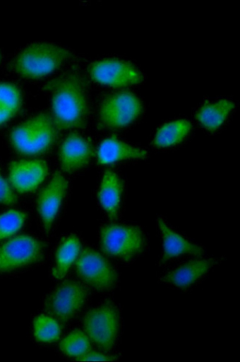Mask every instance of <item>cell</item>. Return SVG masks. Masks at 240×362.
Instances as JSON below:
<instances>
[{"instance_id":"cell-10","label":"cell","mask_w":240,"mask_h":362,"mask_svg":"<svg viewBox=\"0 0 240 362\" xmlns=\"http://www.w3.org/2000/svg\"><path fill=\"white\" fill-rule=\"evenodd\" d=\"M89 74L95 82L112 87H123L140 83L143 74L131 63L107 59L92 63Z\"/></svg>"},{"instance_id":"cell-25","label":"cell","mask_w":240,"mask_h":362,"mask_svg":"<svg viewBox=\"0 0 240 362\" xmlns=\"http://www.w3.org/2000/svg\"><path fill=\"white\" fill-rule=\"evenodd\" d=\"M17 201V197L13 192L8 182L2 176L1 171H0V204L12 206Z\"/></svg>"},{"instance_id":"cell-23","label":"cell","mask_w":240,"mask_h":362,"mask_svg":"<svg viewBox=\"0 0 240 362\" xmlns=\"http://www.w3.org/2000/svg\"><path fill=\"white\" fill-rule=\"evenodd\" d=\"M35 337L37 341L43 343H51L59 339L61 328L53 318L40 315L34 322Z\"/></svg>"},{"instance_id":"cell-7","label":"cell","mask_w":240,"mask_h":362,"mask_svg":"<svg viewBox=\"0 0 240 362\" xmlns=\"http://www.w3.org/2000/svg\"><path fill=\"white\" fill-rule=\"evenodd\" d=\"M89 295L81 282L69 281L58 286L47 296L46 310L61 322H68L85 305Z\"/></svg>"},{"instance_id":"cell-15","label":"cell","mask_w":240,"mask_h":362,"mask_svg":"<svg viewBox=\"0 0 240 362\" xmlns=\"http://www.w3.org/2000/svg\"><path fill=\"white\" fill-rule=\"evenodd\" d=\"M158 225L161 229L164 255L162 262L181 255H194L201 257L205 251L199 246L188 242L177 233L171 230L162 219L158 220Z\"/></svg>"},{"instance_id":"cell-22","label":"cell","mask_w":240,"mask_h":362,"mask_svg":"<svg viewBox=\"0 0 240 362\" xmlns=\"http://www.w3.org/2000/svg\"><path fill=\"white\" fill-rule=\"evenodd\" d=\"M61 351L71 357H79L91 351L89 337L81 330H74L60 343Z\"/></svg>"},{"instance_id":"cell-26","label":"cell","mask_w":240,"mask_h":362,"mask_svg":"<svg viewBox=\"0 0 240 362\" xmlns=\"http://www.w3.org/2000/svg\"><path fill=\"white\" fill-rule=\"evenodd\" d=\"M116 359L117 358L115 356H105L104 354L91 351L82 356L76 358L77 361H115Z\"/></svg>"},{"instance_id":"cell-8","label":"cell","mask_w":240,"mask_h":362,"mask_svg":"<svg viewBox=\"0 0 240 362\" xmlns=\"http://www.w3.org/2000/svg\"><path fill=\"white\" fill-rule=\"evenodd\" d=\"M78 276L90 286L106 291L115 287L118 275L114 267L97 251L85 248L76 259Z\"/></svg>"},{"instance_id":"cell-20","label":"cell","mask_w":240,"mask_h":362,"mask_svg":"<svg viewBox=\"0 0 240 362\" xmlns=\"http://www.w3.org/2000/svg\"><path fill=\"white\" fill-rule=\"evenodd\" d=\"M191 124L186 120H177L162 126L157 132L153 145L157 148H167L178 145L187 136Z\"/></svg>"},{"instance_id":"cell-4","label":"cell","mask_w":240,"mask_h":362,"mask_svg":"<svg viewBox=\"0 0 240 362\" xmlns=\"http://www.w3.org/2000/svg\"><path fill=\"white\" fill-rule=\"evenodd\" d=\"M145 246V238L138 227L109 225L101 230V247L107 256L131 261L140 255Z\"/></svg>"},{"instance_id":"cell-24","label":"cell","mask_w":240,"mask_h":362,"mask_svg":"<svg viewBox=\"0 0 240 362\" xmlns=\"http://www.w3.org/2000/svg\"><path fill=\"white\" fill-rule=\"evenodd\" d=\"M26 214L20 211L12 210L0 215V240L10 238L23 226Z\"/></svg>"},{"instance_id":"cell-5","label":"cell","mask_w":240,"mask_h":362,"mask_svg":"<svg viewBox=\"0 0 240 362\" xmlns=\"http://www.w3.org/2000/svg\"><path fill=\"white\" fill-rule=\"evenodd\" d=\"M119 325V312L116 305L111 303L90 310L84 319V327L88 337L104 351L114 349Z\"/></svg>"},{"instance_id":"cell-14","label":"cell","mask_w":240,"mask_h":362,"mask_svg":"<svg viewBox=\"0 0 240 362\" xmlns=\"http://www.w3.org/2000/svg\"><path fill=\"white\" fill-rule=\"evenodd\" d=\"M217 262L215 259L191 261L160 279L159 281L165 284L185 289L193 285L196 281L209 272Z\"/></svg>"},{"instance_id":"cell-18","label":"cell","mask_w":240,"mask_h":362,"mask_svg":"<svg viewBox=\"0 0 240 362\" xmlns=\"http://www.w3.org/2000/svg\"><path fill=\"white\" fill-rule=\"evenodd\" d=\"M234 107V103L227 100L206 103L199 110L197 119L204 128L215 132L225 122Z\"/></svg>"},{"instance_id":"cell-1","label":"cell","mask_w":240,"mask_h":362,"mask_svg":"<svg viewBox=\"0 0 240 362\" xmlns=\"http://www.w3.org/2000/svg\"><path fill=\"white\" fill-rule=\"evenodd\" d=\"M83 76L76 70L64 76L55 86L52 107L57 128L83 129L89 115V103Z\"/></svg>"},{"instance_id":"cell-3","label":"cell","mask_w":240,"mask_h":362,"mask_svg":"<svg viewBox=\"0 0 240 362\" xmlns=\"http://www.w3.org/2000/svg\"><path fill=\"white\" fill-rule=\"evenodd\" d=\"M58 128L50 115L40 114L15 127L11 133V141L21 154L39 155L49 151L58 134Z\"/></svg>"},{"instance_id":"cell-17","label":"cell","mask_w":240,"mask_h":362,"mask_svg":"<svg viewBox=\"0 0 240 362\" xmlns=\"http://www.w3.org/2000/svg\"><path fill=\"white\" fill-rule=\"evenodd\" d=\"M123 188V182L114 172L105 173L99 192V199L112 221L118 218Z\"/></svg>"},{"instance_id":"cell-2","label":"cell","mask_w":240,"mask_h":362,"mask_svg":"<svg viewBox=\"0 0 240 362\" xmlns=\"http://www.w3.org/2000/svg\"><path fill=\"white\" fill-rule=\"evenodd\" d=\"M71 57L63 47L50 42H37L23 49L12 62L13 69L28 78H40L56 71Z\"/></svg>"},{"instance_id":"cell-12","label":"cell","mask_w":240,"mask_h":362,"mask_svg":"<svg viewBox=\"0 0 240 362\" xmlns=\"http://www.w3.org/2000/svg\"><path fill=\"white\" fill-rule=\"evenodd\" d=\"M47 173L48 168L44 161H15L9 168V181L19 193H30L37 190L44 182Z\"/></svg>"},{"instance_id":"cell-13","label":"cell","mask_w":240,"mask_h":362,"mask_svg":"<svg viewBox=\"0 0 240 362\" xmlns=\"http://www.w3.org/2000/svg\"><path fill=\"white\" fill-rule=\"evenodd\" d=\"M93 154V146L90 141L78 134H71L61 146V167L67 173L81 169L90 163Z\"/></svg>"},{"instance_id":"cell-21","label":"cell","mask_w":240,"mask_h":362,"mask_svg":"<svg viewBox=\"0 0 240 362\" xmlns=\"http://www.w3.org/2000/svg\"><path fill=\"white\" fill-rule=\"evenodd\" d=\"M22 102L21 91L18 86L8 83H0V125L19 112Z\"/></svg>"},{"instance_id":"cell-9","label":"cell","mask_w":240,"mask_h":362,"mask_svg":"<svg viewBox=\"0 0 240 362\" xmlns=\"http://www.w3.org/2000/svg\"><path fill=\"white\" fill-rule=\"evenodd\" d=\"M43 257V245L30 235H23L0 246V273L21 269Z\"/></svg>"},{"instance_id":"cell-6","label":"cell","mask_w":240,"mask_h":362,"mask_svg":"<svg viewBox=\"0 0 240 362\" xmlns=\"http://www.w3.org/2000/svg\"><path fill=\"white\" fill-rule=\"evenodd\" d=\"M142 112V103L134 93L118 92L107 97L102 103L100 123L107 129H121L134 122Z\"/></svg>"},{"instance_id":"cell-11","label":"cell","mask_w":240,"mask_h":362,"mask_svg":"<svg viewBox=\"0 0 240 362\" xmlns=\"http://www.w3.org/2000/svg\"><path fill=\"white\" fill-rule=\"evenodd\" d=\"M68 182L60 173H56L52 180L40 193L37 208L44 230L49 233L65 197Z\"/></svg>"},{"instance_id":"cell-19","label":"cell","mask_w":240,"mask_h":362,"mask_svg":"<svg viewBox=\"0 0 240 362\" xmlns=\"http://www.w3.org/2000/svg\"><path fill=\"white\" fill-rule=\"evenodd\" d=\"M80 249L81 244L76 235H71L61 243L56 251L53 269V276L56 279H61L66 276L70 267L77 259Z\"/></svg>"},{"instance_id":"cell-16","label":"cell","mask_w":240,"mask_h":362,"mask_svg":"<svg viewBox=\"0 0 240 362\" xmlns=\"http://www.w3.org/2000/svg\"><path fill=\"white\" fill-rule=\"evenodd\" d=\"M148 156L147 151L123 143L116 137L103 141L98 151L99 161L102 165L126 160L145 159Z\"/></svg>"}]
</instances>
